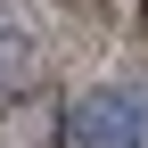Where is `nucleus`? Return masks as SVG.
<instances>
[{
  "instance_id": "nucleus-1",
  "label": "nucleus",
  "mask_w": 148,
  "mask_h": 148,
  "mask_svg": "<svg viewBox=\"0 0 148 148\" xmlns=\"http://www.w3.org/2000/svg\"><path fill=\"white\" fill-rule=\"evenodd\" d=\"M66 132H74V148H148V99L123 82H99L74 99Z\"/></svg>"
},
{
  "instance_id": "nucleus-2",
  "label": "nucleus",
  "mask_w": 148,
  "mask_h": 148,
  "mask_svg": "<svg viewBox=\"0 0 148 148\" xmlns=\"http://www.w3.org/2000/svg\"><path fill=\"white\" fill-rule=\"evenodd\" d=\"M25 66H33V41H25V25L0 8V90H16V82H25Z\"/></svg>"
}]
</instances>
